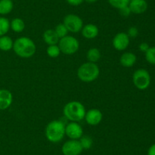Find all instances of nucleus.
Returning a JSON list of instances; mask_svg holds the SVG:
<instances>
[{
  "label": "nucleus",
  "instance_id": "1",
  "mask_svg": "<svg viewBox=\"0 0 155 155\" xmlns=\"http://www.w3.org/2000/svg\"><path fill=\"white\" fill-rule=\"evenodd\" d=\"M12 49L17 56L21 58H30L36 53V46L33 40L27 36H21L15 40Z\"/></svg>",
  "mask_w": 155,
  "mask_h": 155
},
{
  "label": "nucleus",
  "instance_id": "2",
  "mask_svg": "<svg viewBox=\"0 0 155 155\" xmlns=\"http://www.w3.org/2000/svg\"><path fill=\"white\" fill-rule=\"evenodd\" d=\"M86 109L83 103L79 101H71L67 103L63 109L64 116L71 122L81 121L86 115Z\"/></svg>",
  "mask_w": 155,
  "mask_h": 155
},
{
  "label": "nucleus",
  "instance_id": "3",
  "mask_svg": "<svg viewBox=\"0 0 155 155\" xmlns=\"http://www.w3.org/2000/svg\"><path fill=\"white\" fill-rule=\"evenodd\" d=\"M65 135V125L61 120H53L50 122L45 129V136L52 143L61 141Z\"/></svg>",
  "mask_w": 155,
  "mask_h": 155
},
{
  "label": "nucleus",
  "instance_id": "4",
  "mask_svg": "<svg viewBox=\"0 0 155 155\" xmlns=\"http://www.w3.org/2000/svg\"><path fill=\"white\" fill-rule=\"evenodd\" d=\"M100 70L98 65L93 62L83 63L77 70V76L83 82H92L98 78Z\"/></svg>",
  "mask_w": 155,
  "mask_h": 155
},
{
  "label": "nucleus",
  "instance_id": "5",
  "mask_svg": "<svg viewBox=\"0 0 155 155\" xmlns=\"http://www.w3.org/2000/svg\"><path fill=\"white\" fill-rule=\"evenodd\" d=\"M58 46L61 53L65 55H73L78 51L80 43L77 38L67 35L59 40Z\"/></svg>",
  "mask_w": 155,
  "mask_h": 155
},
{
  "label": "nucleus",
  "instance_id": "6",
  "mask_svg": "<svg viewBox=\"0 0 155 155\" xmlns=\"http://www.w3.org/2000/svg\"><path fill=\"white\" fill-rule=\"evenodd\" d=\"M133 81L135 86L141 91L146 90L151 84V75L146 69L139 68L135 71L133 75Z\"/></svg>",
  "mask_w": 155,
  "mask_h": 155
},
{
  "label": "nucleus",
  "instance_id": "7",
  "mask_svg": "<svg viewBox=\"0 0 155 155\" xmlns=\"http://www.w3.org/2000/svg\"><path fill=\"white\" fill-rule=\"evenodd\" d=\"M63 24L68 30L71 33H77L81 31L83 27V21L80 16L74 14H69L64 18Z\"/></svg>",
  "mask_w": 155,
  "mask_h": 155
},
{
  "label": "nucleus",
  "instance_id": "8",
  "mask_svg": "<svg viewBox=\"0 0 155 155\" xmlns=\"http://www.w3.org/2000/svg\"><path fill=\"white\" fill-rule=\"evenodd\" d=\"M83 150L80 141L74 139L66 141L63 144L61 148L64 155H80Z\"/></svg>",
  "mask_w": 155,
  "mask_h": 155
},
{
  "label": "nucleus",
  "instance_id": "9",
  "mask_svg": "<svg viewBox=\"0 0 155 155\" xmlns=\"http://www.w3.org/2000/svg\"><path fill=\"white\" fill-rule=\"evenodd\" d=\"M65 135L71 139L79 140L83 135V129L77 122H71L65 126Z\"/></svg>",
  "mask_w": 155,
  "mask_h": 155
},
{
  "label": "nucleus",
  "instance_id": "10",
  "mask_svg": "<svg viewBox=\"0 0 155 155\" xmlns=\"http://www.w3.org/2000/svg\"><path fill=\"white\" fill-rule=\"evenodd\" d=\"M113 46L118 51L125 50L130 44V36L124 32L117 33L113 39Z\"/></svg>",
  "mask_w": 155,
  "mask_h": 155
},
{
  "label": "nucleus",
  "instance_id": "11",
  "mask_svg": "<svg viewBox=\"0 0 155 155\" xmlns=\"http://www.w3.org/2000/svg\"><path fill=\"white\" fill-rule=\"evenodd\" d=\"M102 113L98 109H91L86 112L85 119L86 122L90 126H96L98 125L102 120Z\"/></svg>",
  "mask_w": 155,
  "mask_h": 155
},
{
  "label": "nucleus",
  "instance_id": "12",
  "mask_svg": "<svg viewBox=\"0 0 155 155\" xmlns=\"http://www.w3.org/2000/svg\"><path fill=\"white\" fill-rule=\"evenodd\" d=\"M129 8L132 13L140 15L144 13L148 9V2L146 0H130Z\"/></svg>",
  "mask_w": 155,
  "mask_h": 155
},
{
  "label": "nucleus",
  "instance_id": "13",
  "mask_svg": "<svg viewBox=\"0 0 155 155\" xmlns=\"http://www.w3.org/2000/svg\"><path fill=\"white\" fill-rule=\"evenodd\" d=\"M13 100L12 92L7 89H0V110L10 107Z\"/></svg>",
  "mask_w": 155,
  "mask_h": 155
},
{
  "label": "nucleus",
  "instance_id": "14",
  "mask_svg": "<svg viewBox=\"0 0 155 155\" xmlns=\"http://www.w3.org/2000/svg\"><path fill=\"white\" fill-rule=\"evenodd\" d=\"M137 60V57L136 55L130 52H126L123 53L120 59V62L121 65L126 68H130L135 65Z\"/></svg>",
  "mask_w": 155,
  "mask_h": 155
},
{
  "label": "nucleus",
  "instance_id": "15",
  "mask_svg": "<svg viewBox=\"0 0 155 155\" xmlns=\"http://www.w3.org/2000/svg\"><path fill=\"white\" fill-rule=\"evenodd\" d=\"M82 35L86 39H94L98 35V28L93 24H88L83 26L81 30Z\"/></svg>",
  "mask_w": 155,
  "mask_h": 155
},
{
  "label": "nucleus",
  "instance_id": "16",
  "mask_svg": "<svg viewBox=\"0 0 155 155\" xmlns=\"http://www.w3.org/2000/svg\"><path fill=\"white\" fill-rule=\"evenodd\" d=\"M43 40L45 41V43L48 44V46L50 45H55V44L58 43L59 37L56 34L54 30L52 29H48V30H45L43 33Z\"/></svg>",
  "mask_w": 155,
  "mask_h": 155
},
{
  "label": "nucleus",
  "instance_id": "17",
  "mask_svg": "<svg viewBox=\"0 0 155 155\" xmlns=\"http://www.w3.org/2000/svg\"><path fill=\"white\" fill-rule=\"evenodd\" d=\"M14 42L10 36L7 35L0 36V50L2 51H9L13 48Z\"/></svg>",
  "mask_w": 155,
  "mask_h": 155
},
{
  "label": "nucleus",
  "instance_id": "18",
  "mask_svg": "<svg viewBox=\"0 0 155 155\" xmlns=\"http://www.w3.org/2000/svg\"><path fill=\"white\" fill-rule=\"evenodd\" d=\"M14 3L12 0H0V15H6L13 10Z\"/></svg>",
  "mask_w": 155,
  "mask_h": 155
},
{
  "label": "nucleus",
  "instance_id": "19",
  "mask_svg": "<svg viewBox=\"0 0 155 155\" xmlns=\"http://www.w3.org/2000/svg\"><path fill=\"white\" fill-rule=\"evenodd\" d=\"M24 27H25V24L21 18H14L10 22V28H12V30L16 33L22 32L24 30Z\"/></svg>",
  "mask_w": 155,
  "mask_h": 155
},
{
  "label": "nucleus",
  "instance_id": "20",
  "mask_svg": "<svg viewBox=\"0 0 155 155\" xmlns=\"http://www.w3.org/2000/svg\"><path fill=\"white\" fill-rule=\"evenodd\" d=\"M86 58L89 62L95 63L101 59V53L98 49L91 48L88 50L87 53H86Z\"/></svg>",
  "mask_w": 155,
  "mask_h": 155
},
{
  "label": "nucleus",
  "instance_id": "21",
  "mask_svg": "<svg viewBox=\"0 0 155 155\" xmlns=\"http://www.w3.org/2000/svg\"><path fill=\"white\" fill-rule=\"evenodd\" d=\"M10 29V21L5 17H0V36H4Z\"/></svg>",
  "mask_w": 155,
  "mask_h": 155
},
{
  "label": "nucleus",
  "instance_id": "22",
  "mask_svg": "<svg viewBox=\"0 0 155 155\" xmlns=\"http://www.w3.org/2000/svg\"><path fill=\"white\" fill-rule=\"evenodd\" d=\"M47 54L51 58H57L61 54V50L59 49L58 45H50L47 48Z\"/></svg>",
  "mask_w": 155,
  "mask_h": 155
},
{
  "label": "nucleus",
  "instance_id": "23",
  "mask_svg": "<svg viewBox=\"0 0 155 155\" xmlns=\"http://www.w3.org/2000/svg\"><path fill=\"white\" fill-rule=\"evenodd\" d=\"M109 4L115 9H120L129 5L130 0H107Z\"/></svg>",
  "mask_w": 155,
  "mask_h": 155
},
{
  "label": "nucleus",
  "instance_id": "24",
  "mask_svg": "<svg viewBox=\"0 0 155 155\" xmlns=\"http://www.w3.org/2000/svg\"><path fill=\"white\" fill-rule=\"evenodd\" d=\"M79 141H80V144H81L83 149H85V150L91 148L92 146V144H93V141H92V138L89 136H87V135H83L80 138Z\"/></svg>",
  "mask_w": 155,
  "mask_h": 155
},
{
  "label": "nucleus",
  "instance_id": "25",
  "mask_svg": "<svg viewBox=\"0 0 155 155\" xmlns=\"http://www.w3.org/2000/svg\"><path fill=\"white\" fill-rule=\"evenodd\" d=\"M54 31H55L56 34L58 36L59 39L64 37L65 36L68 35V32H69L63 23H62V24H58V25L56 26L55 28H54Z\"/></svg>",
  "mask_w": 155,
  "mask_h": 155
},
{
  "label": "nucleus",
  "instance_id": "26",
  "mask_svg": "<svg viewBox=\"0 0 155 155\" xmlns=\"http://www.w3.org/2000/svg\"><path fill=\"white\" fill-rule=\"evenodd\" d=\"M145 59L150 64L155 65V46L149 47L146 53H145Z\"/></svg>",
  "mask_w": 155,
  "mask_h": 155
},
{
  "label": "nucleus",
  "instance_id": "27",
  "mask_svg": "<svg viewBox=\"0 0 155 155\" xmlns=\"http://www.w3.org/2000/svg\"><path fill=\"white\" fill-rule=\"evenodd\" d=\"M119 12H120V14L123 17H126V18L130 16V14L132 13L131 11H130V9L129 8V5L119 9Z\"/></svg>",
  "mask_w": 155,
  "mask_h": 155
},
{
  "label": "nucleus",
  "instance_id": "28",
  "mask_svg": "<svg viewBox=\"0 0 155 155\" xmlns=\"http://www.w3.org/2000/svg\"><path fill=\"white\" fill-rule=\"evenodd\" d=\"M138 33H139V30L136 27H130L128 30V36L130 37H136L138 36Z\"/></svg>",
  "mask_w": 155,
  "mask_h": 155
},
{
  "label": "nucleus",
  "instance_id": "29",
  "mask_svg": "<svg viewBox=\"0 0 155 155\" xmlns=\"http://www.w3.org/2000/svg\"><path fill=\"white\" fill-rule=\"evenodd\" d=\"M66 1L68 4L71 5L78 6L80 5L84 2V0H66Z\"/></svg>",
  "mask_w": 155,
  "mask_h": 155
},
{
  "label": "nucleus",
  "instance_id": "30",
  "mask_svg": "<svg viewBox=\"0 0 155 155\" xmlns=\"http://www.w3.org/2000/svg\"><path fill=\"white\" fill-rule=\"evenodd\" d=\"M149 45H148L147 43H142L139 45V50H140L141 52H143V53H146L147 50L149 49Z\"/></svg>",
  "mask_w": 155,
  "mask_h": 155
},
{
  "label": "nucleus",
  "instance_id": "31",
  "mask_svg": "<svg viewBox=\"0 0 155 155\" xmlns=\"http://www.w3.org/2000/svg\"><path fill=\"white\" fill-rule=\"evenodd\" d=\"M148 155H155V144H153L152 145L148 148Z\"/></svg>",
  "mask_w": 155,
  "mask_h": 155
},
{
  "label": "nucleus",
  "instance_id": "32",
  "mask_svg": "<svg viewBox=\"0 0 155 155\" xmlns=\"http://www.w3.org/2000/svg\"><path fill=\"white\" fill-rule=\"evenodd\" d=\"M84 1H86V2H88V3H95V2H96L98 0H84Z\"/></svg>",
  "mask_w": 155,
  "mask_h": 155
}]
</instances>
